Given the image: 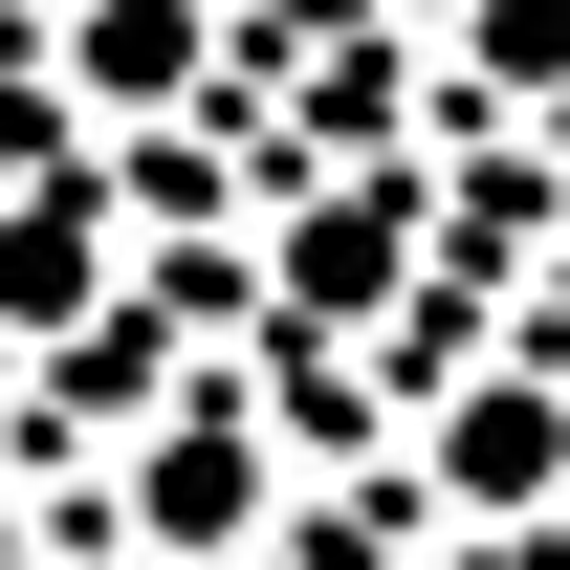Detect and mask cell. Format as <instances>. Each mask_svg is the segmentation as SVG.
Segmentation results:
<instances>
[{
    "instance_id": "1",
    "label": "cell",
    "mask_w": 570,
    "mask_h": 570,
    "mask_svg": "<svg viewBox=\"0 0 570 570\" xmlns=\"http://www.w3.org/2000/svg\"><path fill=\"white\" fill-rule=\"evenodd\" d=\"M439 483H461V504H549L570 483V395H549V373L461 395V417H439Z\"/></svg>"
},
{
    "instance_id": "2",
    "label": "cell",
    "mask_w": 570,
    "mask_h": 570,
    "mask_svg": "<svg viewBox=\"0 0 570 570\" xmlns=\"http://www.w3.org/2000/svg\"><path fill=\"white\" fill-rule=\"evenodd\" d=\"M242 504H264V439H242V417H176V439H154V549H242Z\"/></svg>"
},
{
    "instance_id": "3",
    "label": "cell",
    "mask_w": 570,
    "mask_h": 570,
    "mask_svg": "<svg viewBox=\"0 0 570 570\" xmlns=\"http://www.w3.org/2000/svg\"><path fill=\"white\" fill-rule=\"evenodd\" d=\"M67 88H110V110L198 88V0H67Z\"/></svg>"
},
{
    "instance_id": "4",
    "label": "cell",
    "mask_w": 570,
    "mask_h": 570,
    "mask_svg": "<svg viewBox=\"0 0 570 570\" xmlns=\"http://www.w3.org/2000/svg\"><path fill=\"white\" fill-rule=\"evenodd\" d=\"M373 264H395V198H330V219H285V307H373Z\"/></svg>"
},
{
    "instance_id": "5",
    "label": "cell",
    "mask_w": 570,
    "mask_h": 570,
    "mask_svg": "<svg viewBox=\"0 0 570 570\" xmlns=\"http://www.w3.org/2000/svg\"><path fill=\"white\" fill-rule=\"evenodd\" d=\"M461 45H483V67L527 88V67H570V0H483V22H461Z\"/></svg>"
}]
</instances>
